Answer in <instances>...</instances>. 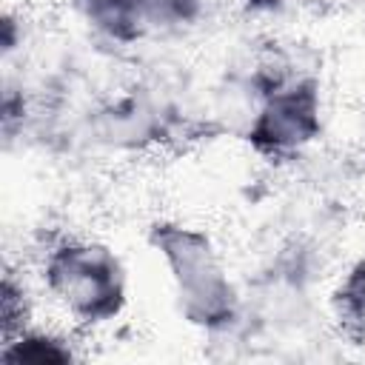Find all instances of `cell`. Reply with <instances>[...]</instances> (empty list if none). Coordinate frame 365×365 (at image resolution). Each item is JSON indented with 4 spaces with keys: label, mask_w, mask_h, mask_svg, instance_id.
<instances>
[{
    "label": "cell",
    "mask_w": 365,
    "mask_h": 365,
    "mask_svg": "<svg viewBox=\"0 0 365 365\" xmlns=\"http://www.w3.org/2000/svg\"><path fill=\"white\" fill-rule=\"evenodd\" d=\"M148 242L174 282L185 322L208 334H222L237 325L240 294L205 228L180 220H160L151 225Z\"/></svg>",
    "instance_id": "6da1fadb"
},
{
    "label": "cell",
    "mask_w": 365,
    "mask_h": 365,
    "mask_svg": "<svg viewBox=\"0 0 365 365\" xmlns=\"http://www.w3.org/2000/svg\"><path fill=\"white\" fill-rule=\"evenodd\" d=\"M145 29L177 31L194 26L205 9V0H137Z\"/></svg>",
    "instance_id": "9c48e42d"
},
{
    "label": "cell",
    "mask_w": 365,
    "mask_h": 365,
    "mask_svg": "<svg viewBox=\"0 0 365 365\" xmlns=\"http://www.w3.org/2000/svg\"><path fill=\"white\" fill-rule=\"evenodd\" d=\"M40 279L77 328L114 322L128 299L123 259L97 240L63 237L51 242L40 259Z\"/></svg>",
    "instance_id": "7a4b0ae2"
},
{
    "label": "cell",
    "mask_w": 365,
    "mask_h": 365,
    "mask_svg": "<svg viewBox=\"0 0 365 365\" xmlns=\"http://www.w3.org/2000/svg\"><path fill=\"white\" fill-rule=\"evenodd\" d=\"M74 6L83 20L108 43L131 46L148 31L137 0H74Z\"/></svg>",
    "instance_id": "5b68a950"
},
{
    "label": "cell",
    "mask_w": 365,
    "mask_h": 365,
    "mask_svg": "<svg viewBox=\"0 0 365 365\" xmlns=\"http://www.w3.org/2000/svg\"><path fill=\"white\" fill-rule=\"evenodd\" d=\"M26 325H31V291H29L23 274L14 271L11 265H6L3 282H0V328H3V339L14 336Z\"/></svg>",
    "instance_id": "ba28073f"
},
{
    "label": "cell",
    "mask_w": 365,
    "mask_h": 365,
    "mask_svg": "<svg viewBox=\"0 0 365 365\" xmlns=\"http://www.w3.org/2000/svg\"><path fill=\"white\" fill-rule=\"evenodd\" d=\"M97 131H100V140L108 145L134 148V145L154 140V134L160 131V123H157V114L151 106L128 97V100H120V103L108 106L106 111H100Z\"/></svg>",
    "instance_id": "8992f818"
},
{
    "label": "cell",
    "mask_w": 365,
    "mask_h": 365,
    "mask_svg": "<svg viewBox=\"0 0 365 365\" xmlns=\"http://www.w3.org/2000/svg\"><path fill=\"white\" fill-rule=\"evenodd\" d=\"M0 359L9 365H66L77 359V345L68 334L31 322L3 339Z\"/></svg>",
    "instance_id": "277c9868"
},
{
    "label": "cell",
    "mask_w": 365,
    "mask_h": 365,
    "mask_svg": "<svg viewBox=\"0 0 365 365\" xmlns=\"http://www.w3.org/2000/svg\"><path fill=\"white\" fill-rule=\"evenodd\" d=\"M331 308H334L339 328L351 339L365 336V251L339 277L331 294Z\"/></svg>",
    "instance_id": "52a82bcc"
},
{
    "label": "cell",
    "mask_w": 365,
    "mask_h": 365,
    "mask_svg": "<svg viewBox=\"0 0 365 365\" xmlns=\"http://www.w3.org/2000/svg\"><path fill=\"white\" fill-rule=\"evenodd\" d=\"M322 131L319 86L308 77H285L259 94L245 140L265 160H291L302 154Z\"/></svg>",
    "instance_id": "3957f363"
}]
</instances>
